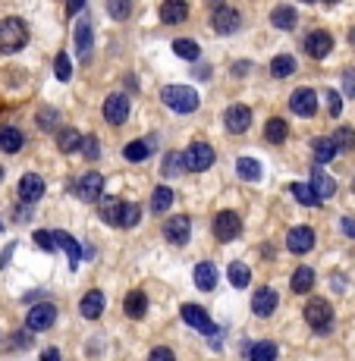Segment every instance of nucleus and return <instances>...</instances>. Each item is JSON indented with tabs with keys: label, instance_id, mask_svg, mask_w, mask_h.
Segmentation results:
<instances>
[{
	"label": "nucleus",
	"instance_id": "obj_34",
	"mask_svg": "<svg viewBox=\"0 0 355 361\" xmlns=\"http://www.w3.org/2000/svg\"><path fill=\"white\" fill-rule=\"evenodd\" d=\"M57 145H60V151H63V154H73V151H79V148H82L79 129H60Z\"/></svg>",
	"mask_w": 355,
	"mask_h": 361
},
{
	"label": "nucleus",
	"instance_id": "obj_24",
	"mask_svg": "<svg viewBox=\"0 0 355 361\" xmlns=\"http://www.w3.org/2000/svg\"><path fill=\"white\" fill-rule=\"evenodd\" d=\"M195 286L205 289V292H211V289L217 286V267L211 264V261H201V264L195 267Z\"/></svg>",
	"mask_w": 355,
	"mask_h": 361
},
{
	"label": "nucleus",
	"instance_id": "obj_29",
	"mask_svg": "<svg viewBox=\"0 0 355 361\" xmlns=\"http://www.w3.org/2000/svg\"><path fill=\"white\" fill-rule=\"evenodd\" d=\"M286 135H289L286 119H280V117L267 119V126H264V139L271 141V145H283V141H286Z\"/></svg>",
	"mask_w": 355,
	"mask_h": 361
},
{
	"label": "nucleus",
	"instance_id": "obj_33",
	"mask_svg": "<svg viewBox=\"0 0 355 361\" xmlns=\"http://www.w3.org/2000/svg\"><path fill=\"white\" fill-rule=\"evenodd\" d=\"M293 73H296V60L289 57V54H280V57L271 60V75L274 79H289Z\"/></svg>",
	"mask_w": 355,
	"mask_h": 361
},
{
	"label": "nucleus",
	"instance_id": "obj_10",
	"mask_svg": "<svg viewBox=\"0 0 355 361\" xmlns=\"http://www.w3.org/2000/svg\"><path fill=\"white\" fill-rule=\"evenodd\" d=\"M101 195H104V176L98 173V170L85 173V176L76 183V198L79 201H98Z\"/></svg>",
	"mask_w": 355,
	"mask_h": 361
},
{
	"label": "nucleus",
	"instance_id": "obj_9",
	"mask_svg": "<svg viewBox=\"0 0 355 361\" xmlns=\"http://www.w3.org/2000/svg\"><path fill=\"white\" fill-rule=\"evenodd\" d=\"M239 233H242V220H239L236 211H220L214 220V236L220 239V242H233Z\"/></svg>",
	"mask_w": 355,
	"mask_h": 361
},
{
	"label": "nucleus",
	"instance_id": "obj_44",
	"mask_svg": "<svg viewBox=\"0 0 355 361\" xmlns=\"http://www.w3.org/2000/svg\"><path fill=\"white\" fill-rule=\"evenodd\" d=\"M69 75H73V63H69L67 54H60V57H57V79L69 82Z\"/></svg>",
	"mask_w": 355,
	"mask_h": 361
},
{
	"label": "nucleus",
	"instance_id": "obj_13",
	"mask_svg": "<svg viewBox=\"0 0 355 361\" xmlns=\"http://www.w3.org/2000/svg\"><path fill=\"white\" fill-rule=\"evenodd\" d=\"M104 119L111 126H123L129 119V97L126 95H111L104 101Z\"/></svg>",
	"mask_w": 355,
	"mask_h": 361
},
{
	"label": "nucleus",
	"instance_id": "obj_20",
	"mask_svg": "<svg viewBox=\"0 0 355 361\" xmlns=\"http://www.w3.org/2000/svg\"><path fill=\"white\" fill-rule=\"evenodd\" d=\"M185 16H189V3H185V0H163L161 3V19L167 25L183 23Z\"/></svg>",
	"mask_w": 355,
	"mask_h": 361
},
{
	"label": "nucleus",
	"instance_id": "obj_56",
	"mask_svg": "<svg viewBox=\"0 0 355 361\" xmlns=\"http://www.w3.org/2000/svg\"><path fill=\"white\" fill-rule=\"evenodd\" d=\"M305 3H314V0H305Z\"/></svg>",
	"mask_w": 355,
	"mask_h": 361
},
{
	"label": "nucleus",
	"instance_id": "obj_17",
	"mask_svg": "<svg viewBox=\"0 0 355 361\" xmlns=\"http://www.w3.org/2000/svg\"><path fill=\"white\" fill-rule=\"evenodd\" d=\"M277 302H280V295L271 286H261V289H255V295H252V311L258 317H271L277 311Z\"/></svg>",
	"mask_w": 355,
	"mask_h": 361
},
{
	"label": "nucleus",
	"instance_id": "obj_26",
	"mask_svg": "<svg viewBox=\"0 0 355 361\" xmlns=\"http://www.w3.org/2000/svg\"><path fill=\"white\" fill-rule=\"evenodd\" d=\"M289 286H293V292H299V295L311 292V286H314V270H311V267H296Z\"/></svg>",
	"mask_w": 355,
	"mask_h": 361
},
{
	"label": "nucleus",
	"instance_id": "obj_27",
	"mask_svg": "<svg viewBox=\"0 0 355 361\" xmlns=\"http://www.w3.org/2000/svg\"><path fill=\"white\" fill-rule=\"evenodd\" d=\"M277 355H280V349L271 339H261V342H255L249 349V361H277Z\"/></svg>",
	"mask_w": 355,
	"mask_h": 361
},
{
	"label": "nucleus",
	"instance_id": "obj_32",
	"mask_svg": "<svg viewBox=\"0 0 355 361\" xmlns=\"http://www.w3.org/2000/svg\"><path fill=\"white\" fill-rule=\"evenodd\" d=\"M271 23L277 25V29H283V32H289V29H296V23H299V13L293 7H277L274 13H271Z\"/></svg>",
	"mask_w": 355,
	"mask_h": 361
},
{
	"label": "nucleus",
	"instance_id": "obj_57",
	"mask_svg": "<svg viewBox=\"0 0 355 361\" xmlns=\"http://www.w3.org/2000/svg\"><path fill=\"white\" fill-rule=\"evenodd\" d=\"M352 189H355V183H352Z\"/></svg>",
	"mask_w": 355,
	"mask_h": 361
},
{
	"label": "nucleus",
	"instance_id": "obj_30",
	"mask_svg": "<svg viewBox=\"0 0 355 361\" xmlns=\"http://www.w3.org/2000/svg\"><path fill=\"white\" fill-rule=\"evenodd\" d=\"M119 214H123V201L104 195V198H101V220L111 223V226H119Z\"/></svg>",
	"mask_w": 355,
	"mask_h": 361
},
{
	"label": "nucleus",
	"instance_id": "obj_46",
	"mask_svg": "<svg viewBox=\"0 0 355 361\" xmlns=\"http://www.w3.org/2000/svg\"><path fill=\"white\" fill-rule=\"evenodd\" d=\"M38 126H41L45 132H51L54 126H57V110H47V107H45V110L38 113Z\"/></svg>",
	"mask_w": 355,
	"mask_h": 361
},
{
	"label": "nucleus",
	"instance_id": "obj_12",
	"mask_svg": "<svg viewBox=\"0 0 355 361\" xmlns=\"http://www.w3.org/2000/svg\"><path fill=\"white\" fill-rule=\"evenodd\" d=\"M330 51H333V35H330V32L318 29V32H311V35L305 38V54H308L311 60L330 57Z\"/></svg>",
	"mask_w": 355,
	"mask_h": 361
},
{
	"label": "nucleus",
	"instance_id": "obj_4",
	"mask_svg": "<svg viewBox=\"0 0 355 361\" xmlns=\"http://www.w3.org/2000/svg\"><path fill=\"white\" fill-rule=\"evenodd\" d=\"M183 167L189 173H205V170L214 167V148L205 145V141H195L189 145V151L183 154Z\"/></svg>",
	"mask_w": 355,
	"mask_h": 361
},
{
	"label": "nucleus",
	"instance_id": "obj_52",
	"mask_svg": "<svg viewBox=\"0 0 355 361\" xmlns=\"http://www.w3.org/2000/svg\"><path fill=\"white\" fill-rule=\"evenodd\" d=\"M82 7H85V0H67V13L69 16H79Z\"/></svg>",
	"mask_w": 355,
	"mask_h": 361
},
{
	"label": "nucleus",
	"instance_id": "obj_47",
	"mask_svg": "<svg viewBox=\"0 0 355 361\" xmlns=\"http://www.w3.org/2000/svg\"><path fill=\"white\" fill-rule=\"evenodd\" d=\"M82 154L89 157V161H98V154H101V148H98V141L91 139V135L89 139H82Z\"/></svg>",
	"mask_w": 355,
	"mask_h": 361
},
{
	"label": "nucleus",
	"instance_id": "obj_7",
	"mask_svg": "<svg viewBox=\"0 0 355 361\" xmlns=\"http://www.w3.org/2000/svg\"><path fill=\"white\" fill-rule=\"evenodd\" d=\"M179 314H183V321L192 327V330L205 333V336L217 333V327H214V321H211V314H207L201 305H183V308H179Z\"/></svg>",
	"mask_w": 355,
	"mask_h": 361
},
{
	"label": "nucleus",
	"instance_id": "obj_37",
	"mask_svg": "<svg viewBox=\"0 0 355 361\" xmlns=\"http://www.w3.org/2000/svg\"><path fill=\"white\" fill-rule=\"evenodd\" d=\"M227 277H229V283H233L236 289H245V286H249V280H252V273H249V267H245L242 261H233L229 270H227Z\"/></svg>",
	"mask_w": 355,
	"mask_h": 361
},
{
	"label": "nucleus",
	"instance_id": "obj_28",
	"mask_svg": "<svg viewBox=\"0 0 355 361\" xmlns=\"http://www.w3.org/2000/svg\"><path fill=\"white\" fill-rule=\"evenodd\" d=\"M236 173H239V179H245V183H258V179L264 176V173H261V163L255 161V157H239Z\"/></svg>",
	"mask_w": 355,
	"mask_h": 361
},
{
	"label": "nucleus",
	"instance_id": "obj_51",
	"mask_svg": "<svg viewBox=\"0 0 355 361\" xmlns=\"http://www.w3.org/2000/svg\"><path fill=\"white\" fill-rule=\"evenodd\" d=\"M340 226H343V233H346L349 239H355V220H352V217H343Z\"/></svg>",
	"mask_w": 355,
	"mask_h": 361
},
{
	"label": "nucleus",
	"instance_id": "obj_22",
	"mask_svg": "<svg viewBox=\"0 0 355 361\" xmlns=\"http://www.w3.org/2000/svg\"><path fill=\"white\" fill-rule=\"evenodd\" d=\"M311 189H314V195H318L321 201H327L336 195V179L327 176L324 170H314V173H311Z\"/></svg>",
	"mask_w": 355,
	"mask_h": 361
},
{
	"label": "nucleus",
	"instance_id": "obj_1",
	"mask_svg": "<svg viewBox=\"0 0 355 361\" xmlns=\"http://www.w3.org/2000/svg\"><path fill=\"white\" fill-rule=\"evenodd\" d=\"M29 45V29L19 16L0 19V54H19Z\"/></svg>",
	"mask_w": 355,
	"mask_h": 361
},
{
	"label": "nucleus",
	"instance_id": "obj_43",
	"mask_svg": "<svg viewBox=\"0 0 355 361\" xmlns=\"http://www.w3.org/2000/svg\"><path fill=\"white\" fill-rule=\"evenodd\" d=\"M179 170H183V154H179V151H170V154L163 157V176H176Z\"/></svg>",
	"mask_w": 355,
	"mask_h": 361
},
{
	"label": "nucleus",
	"instance_id": "obj_23",
	"mask_svg": "<svg viewBox=\"0 0 355 361\" xmlns=\"http://www.w3.org/2000/svg\"><path fill=\"white\" fill-rule=\"evenodd\" d=\"M123 311H126L133 321H141V317L148 314V295L145 292H129L126 302H123Z\"/></svg>",
	"mask_w": 355,
	"mask_h": 361
},
{
	"label": "nucleus",
	"instance_id": "obj_25",
	"mask_svg": "<svg viewBox=\"0 0 355 361\" xmlns=\"http://www.w3.org/2000/svg\"><path fill=\"white\" fill-rule=\"evenodd\" d=\"M23 145H25V139H23V132H19V129H13V126H3V129H0V151L16 154Z\"/></svg>",
	"mask_w": 355,
	"mask_h": 361
},
{
	"label": "nucleus",
	"instance_id": "obj_41",
	"mask_svg": "<svg viewBox=\"0 0 355 361\" xmlns=\"http://www.w3.org/2000/svg\"><path fill=\"white\" fill-rule=\"evenodd\" d=\"M107 13H111V19L123 23V19H129V13H133V0H107Z\"/></svg>",
	"mask_w": 355,
	"mask_h": 361
},
{
	"label": "nucleus",
	"instance_id": "obj_31",
	"mask_svg": "<svg viewBox=\"0 0 355 361\" xmlns=\"http://www.w3.org/2000/svg\"><path fill=\"white\" fill-rule=\"evenodd\" d=\"M311 154H314V161H318V163H330L340 151H336L333 139H314V141H311Z\"/></svg>",
	"mask_w": 355,
	"mask_h": 361
},
{
	"label": "nucleus",
	"instance_id": "obj_39",
	"mask_svg": "<svg viewBox=\"0 0 355 361\" xmlns=\"http://www.w3.org/2000/svg\"><path fill=\"white\" fill-rule=\"evenodd\" d=\"M170 205H173V192L167 185H157L154 195H151V211H154V214H163Z\"/></svg>",
	"mask_w": 355,
	"mask_h": 361
},
{
	"label": "nucleus",
	"instance_id": "obj_15",
	"mask_svg": "<svg viewBox=\"0 0 355 361\" xmlns=\"http://www.w3.org/2000/svg\"><path fill=\"white\" fill-rule=\"evenodd\" d=\"M223 123H227V132L233 135H242L249 126H252V110L245 107V104H233L227 110V117H223Z\"/></svg>",
	"mask_w": 355,
	"mask_h": 361
},
{
	"label": "nucleus",
	"instance_id": "obj_3",
	"mask_svg": "<svg viewBox=\"0 0 355 361\" xmlns=\"http://www.w3.org/2000/svg\"><path fill=\"white\" fill-rule=\"evenodd\" d=\"M305 321H308V327L314 333H330V327H333L330 302H324V299H311V302L305 305Z\"/></svg>",
	"mask_w": 355,
	"mask_h": 361
},
{
	"label": "nucleus",
	"instance_id": "obj_6",
	"mask_svg": "<svg viewBox=\"0 0 355 361\" xmlns=\"http://www.w3.org/2000/svg\"><path fill=\"white\" fill-rule=\"evenodd\" d=\"M211 25H214L217 35H233V32H239V25H242V16H239L236 7L220 3V7L214 10V19H211Z\"/></svg>",
	"mask_w": 355,
	"mask_h": 361
},
{
	"label": "nucleus",
	"instance_id": "obj_53",
	"mask_svg": "<svg viewBox=\"0 0 355 361\" xmlns=\"http://www.w3.org/2000/svg\"><path fill=\"white\" fill-rule=\"evenodd\" d=\"M41 361H60V352L57 349H45V352H41Z\"/></svg>",
	"mask_w": 355,
	"mask_h": 361
},
{
	"label": "nucleus",
	"instance_id": "obj_54",
	"mask_svg": "<svg viewBox=\"0 0 355 361\" xmlns=\"http://www.w3.org/2000/svg\"><path fill=\"white\" fill-rule=\"evenodd\" d=\"M324 3H327V7H336V3H340V0H324Z\"/></svg>",
	"mask_w": 355,
	"mask_h": 361
},
{
	"label": "nucleus",
	"instance_id": "obj_36",
	"mask_svg": "<svg viewBox=\"0 0 355 361\" xmlns=\"http://www.w3.org/2000/svg\"><path fill=\"white\" fill-rule=\"evenodd\" d=\"M173 54H176L179 60H198L201 47L195 45L192 38H176V41H173Z\"/></svg>",
	"mask_w": 355,
	"mask_h": 361
},
{
	"label": "nucleus",
	"instance_id": "obj_21",
	"mask_svg": "<svg viewBox=\"0 0 355 361\" xmlns=\"http://www.w3.org/2000/svg\"><path fill=\"white\" fill-rule=\"evenodd\" d=\"M54 245H60V248L67 251L69 270H79V242L69 233H63V229H54Z\"/></svg>",
	"mask_w": 355,
	"mask_h": 361
},
{
	"label": "nucleus",
	"instance_id": "obj_35",
	"mask_svg": "<svg viewBox=\"0 0 355 361\" xmlns=\"http://www.w3.org/2000/svg\"><path fill=\"white\" fill-rule=\"evenodd\" d=\"M289 192L296 195L299 205H308V207H318L321 205V198L314 195V189H311V185H305V183H293V185H289Z\"/></svg>",
	"mask_w": 355,
	"mask_h": 361
},
{
	"label": "nucleus",
	"instance_id": "obj_45",
	"mask_svg": "<svg viewBox=\"0 0 355 361\" xmlns=\"http://www.w3.org/2000/svg\"><path fill=\"white\" fill-rule=\"evenodd\" d=\"M327 113H330V117H340V113H343L340 91H327Z\"/></svg>",
	"mask_w": 355,
	"mask_h": 361
},
{
	"label": "nucleus",
	"instance_id": "obj_19",
	"mask_svg": "<svg viewBox=\"0 0 355 361\" xmlns=\"http://www.w3.org/2000/svg\"><path fill=\"white\" fill-rule=\"evenodd\" d=\"M104 305H107L104 292H101V289H91V292H85V299H82L79 311H82V317L95 321V317H101V314H104Z\"/></svg>",
	"mask_w": 355,
	"mask_h": 361
},
{
	"label": "nucleus",
	"instance_id": "obj_16",
	"mask_svg": "<svg viewBox=\"0 0 355 361\" xmlns=\"http://www.w3.org/2000/svg\"><path fill=\"white\" fill-rule=\"evenodd\" d=\"M286 248L293 255H305V251L314 248V229L311 226H293L286 236Z\"/></svg>",
	"mask_w": 355,
	"mask_h": 361
},
{
	"label": "nucleus",
	"instance_id": "obj_18",
	"mask_svg": "<svg viewBox=\"0 0 355 361\" xmlns=\"http://www.w3.org/2000/svg\"><path fill=\"white\" fill-rule=\"evenodd\" d=\"M41 195H45V179L38 173H25L19 179V198H23V205H35Z\"/></svg>",
	"mask_w": 355,
	"mask_h": 361
},
{
	"label": "nucleus",
	"instance_id": "obj_48",
	"mask_svg": "<svg viewBox=\"0 0 355 361\" xmlns=\"http://www.w3.org/2000/svg\"><path fill=\"white\" fill-rule=\"evenodd\" d=\"M35 245H41L45 251L57 248V245H54V233H47V229H38V233H35Z\"/></svg>",
	"mask_w": 355,
	"mask_h": 361
},
{
	"label": "nucleus",
	"instance_id": "obj_38",
	"mask_svg": "<svg viewBox=\"0 0 355 361\" xmlns=\"http://www.w3.org/2000/svg\"><path fill=\"white\" fill-rule=\"evenodd\" d=\"M148 154H151V145H148V141H129V145L123 148V157H126V161H133V163L148 161Z\"/></svg>",
	"mask_w": 355,
	"mask_h": 361
},
{
	"label": "nucleus",
	"instance_id": "obj_8",
	"mask_svg": "<svg viewBox=\"0 0 355 361\" xmlns=\"http://www.w3.org/2000/svg\"><path fill=\"white\" fill-rule=\"evenodd\" d=\"M289 110L296 113V117H314V113H318V91L296 89L289 95Z\"/></svg>",
	"mask_w": 355,
	"mask_h": 361
},
{
	"label": "nucleus",
	"instance_id": "obj_14",
	"mask_svg": "<svg viewBox=\"0 0 355 361\" xmlns=\"http://www.w3.org/2000/svg\"><path fill=\"white\" fill-rule=\"evenodd\" d=\"M91 47H95V32H91V19L89 16H79V23H76V51H79V60L91 57Z\"/></svg>",
	"mask_w": 355,
	"mask_h": 361
},
{
	"label": "nucleus",
	"instance_id": "obj_11",
	"mask_svg": "<svg viewBox=\"0 0 355 361\" xmlns=\"http://www.w3.org/2000/svg\"><path fill=\"white\" fill-rule=\"evenodd\" d=\"M163 239L170 245H189L192 239V220L189 217H173V220L163 223Z\"/></svg>",
	"mask_w": 355,
	"mask_h": 361
},
{
	"label": "nucleus",
	"instance_id": "obj_2",
	"mask_svg": "<svg viewBox=\"0 0 355 361\" xmlns=\"http://www.w3.org/2000/svg\"><path fill=\"white\" fill-rule=\"evenodd\" d=\"M161 101L170 107L173 113H195L198 110V95L189 85H167L161 91Z\"/></svg>",
	"mask_w": 355,
	"mask_h": 361
},
{
	"label": "nucleus",
	"instance_id": "obj_50",
	"mask_svg": "<svg viewBox=\"0 0 355 361\" xmlns=\"http://www.w3.org/2000/svg\"><path fill=\"white\" fill-rule=\"evenodd\" d=\"M148 361H176V355H173L167 346H157V349H151Z\"/></svg>",
	"mask_w": 355,
	"mask_h": 361
},
{
	"label": "nucleus",
	"instance_id": "obj_42",
	"mask_svg": "<svg viewBox=\"0 0 355 361\" xmlns=\"http://www.w3.org/2000/svg\"><path fill=\"white\" fill-rule=\"evenodd\" d=\"M139 220H141V207L135 205H123V214H119V226H139Z\"/></svg>",
	"mask_w": 355,
	"mask_h": 361
},
{
	"label": "nucleus",
	"instance_id": "obj_49",
	"mask_svg": "<svg viewBox=\"0 0 355 361\" xmlns=\"http://www.w3.org/2000/svg\"><path fill=\"white\" fill-rule=\"evenodd\" d=\"M343 95L355 97V69H346V73H343Z\"/></svg>",
	"mask_w": 355,
	"mask_h": 361
},
{
	"label": "nucleus",
	"instance_id": "obj_40",
	"mask_svg": "<svg viewBox=\"0 0 355 361\" xmlns=\"http://www.w3.org/2000/svg\"><path fill=\"white\" fill-rule=\"evenodd\" d=\"M333 145H336V151H352L355 148V129L340 126V129L333 132Z\"/></svg>",
	"mask_w": 355,
	"mask_h": 361
},
{
	"label": "nucleus",
	"instance_id": "obj_55",
	"mask_svg": "<svg viewBox=\"0 0 355 361\" xmlns=\"http://www.w3.org/2000/svg\"><path fill=\"white\" fill-rule=\"evenodd\" d=\"M0 179H3V167H0Z\"/></svg>",
	"mask_w": 355,
	"mask_h": 361
},
{
	"label": "nucleus",
	"instance_id": "obj_5",
	"mask_svg": "<svg viewBox=\"0 0 355 361\" xmlns=\"http://www.w3.org/2000/svg\"><path fill=\"white\" fill-rule=\"evenodd\" d=\"M54 321H57V308H54L51 302H38L35 308L29 311V317H25V327H29L32 333H45L54 327Z\"/></svg>",
	"mask_w": 355,
	"mask_h": 361
}]
</instances>
